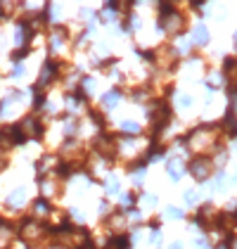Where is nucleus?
Masks as SVG:
<instances>
[{"instance_id":"f257e3e1","label":"nucleus","mask_w":237,"mask_h":249,"mask_svg":"<svg viewBox=\"0 0 237 249\" xmlns=\"http://www.w3.org/2000/svg\"><path fill=\"white\" fill-rule=\"evenodd\" d=\"M48 232H50V226L45 221H38V218H24L17 226L19 240L26 247H34V249L48 240Z\"/></svg>"},{"instance_id":"f03ea898","label":"nucleus","mask_w":237,"mask_h":249,"mask_svg":"<svg viewBox=\"0 0 237 249\" xmlns=\"http://www.w3.org/2000/svg\"><path fill=\"white\" fill-rule=\"evenodd\" d=\"M62 62L55 57H48L43 62V67H40V76H38V83H36V90L43 93V88H50L59 76H62Z\"/></svg>"},{"instance_id":"7ed1b4c3","label":"nucleus","mask_w":237,"mask_h":249,"mask_svg":"<svg viewBox=\"0 0 237 249\" xmlns=\"http://www.w3.org/2000/svg\"><path fill=\"white\" fill-rule=\"evenodd\" d=\"M21 131L26 135V140H40L45 133V121L40 119V114H29L19 121Z\"/></svg>"},{"instance_id":"20e7f679","label":"nucleus","mask_w":237,"mask_h":249,"mask_svg":"<svg viewBox=\"0 0 237 249\" xmlns=\"http://www.w3.org/2000/svg\"><path fill=\"white\" fill-rule=\"evenodd\" d=\"M211 171H214V164H211V159H209V157H197V159H192V161H190V173L197 178L199 183H202V180H206V178L211 176Z\"/></svg>"},{"instance_id":"39448f33","label":"nucleus","mask_w":237,"mask_h":249,"mask_svg":"<svg viewBox=\"0 0 237 249\" xmlns=\"http://www.w3.org/2000/svg\"><path fill=\"white\" fill-rule=\"evenodd\" d=\"M48 40H50V48L52 50H59L67 40H69V31H67V26H62V24H55L52 29H50V36H48Z\"/></svg>"},{"instance_id":"423d86ee","label":"nucleus","mask_w":237,"mask_h":249,"mask_svg":"<svg viewBox=\"0 0 237 249\" xmlns=\"http://www.w3.org/2000/svg\"><path fill=\"white\" fill-rule=\"evenodd\" d=\"M52 211V204H50V199H45V197H36L34 202H31V218H45L48 213Z\"/></svg>"},{"instance_id":"0eeeda50","label":"nucleus","mask_w":237,"mask_h":249,"mask_svg":"<svg viewBox=\"0 0 237 249\" xmlns=\"http://www.w3.org/2000/svg\"><path fill=\"white\" fill-rule=\"evenodd\" d=\"M123 100V90H118V88H112L109 93H102V97H100V105L109 112V109H114L118 102Z\"/></svg>"},{"instance_id":"6e6552de","label":"nucleus","mask_w":237,"mask_h":249,"mask_svg":"<svg viewBox=\"0 0 237 249\" xmlns=\"http://www.w3.org/2000/svg\"><path fill=\"white\" fill-rule=\"evenodd\" d=\"M24 202H26V188H17L15 192L7 195V204H10L12 209H21Z\"/></svg>"},{"instance_id":"1a4fd4ad","label":"nucleus","mask_w":237,"mask_h":249,"mask_svg":"<svg viewBox=\"0 0 237 249\" xmlns=\"http://www.w3.org/2000/svg\"><path fill=\"white\" fill-rule=\"evenodd\" d=\"M185 173V164H183V159H171L169 161V176H171V180H180V176Z\"/></svg>"},{"instance_id":"9d476101","label":"nucleus","mask_w":237,"mask_h":249,"mask_svg":"<svg viewBox=\"0 0 237 249\" xmlns=\"http://www.w3.org/2000/svg\"><path fill=\"white\" fill-rule=\"evenodd\" d=\"M195 43H197V45H204V43H206V40H209V31H206V26H202V24H199L197 29H195Z\"/></svg>"},{"instance_id":"9b49d317","label":"nucleus","mask_w":237,"mask_h":249,"mask_svg":"<svg viewBox=\"0 0 237 249\" xmlns=\"http://www.w3.org/2000/svg\"><path fill=\"white\" fill-rule=\"evenodd\" d=\"M104 192H107V195H117V192H118V180L114 178V176L104 183Z\"/></svg>"},{"instance_id":"f8f14e48","label":"nucleus","mask_w":237,"mask_h":249,"mask_svg":"<svg viewBox=\"0 0 237 249\" xmlns=\"http://www.w3.org/2000/svg\"><path fill=\"white\" fill-rule=\"evenodd\" d=\"M169 216H171V218H183V211H180V209H173V207H171V209H169Z\"/></svg>"},{"instance_id":"ddd939ff","label":"nucleus","mask_w":237,"mask_h":249,"mask_svg":"<svg viewBox=\"0 0 237 249\" xmlns=\"http://www.w3.org/2000/svg\"><path fill=\"white\" fill-rule=\"evenodd\" d=\"M195 249H209V242H206V240H197Z\"/></svg>"},{"instance_id":"4468645a","label":"nucleus","mask_w":237,"mask_h":249,"mask_svg":"<svg viewBox=\"0 0 237 249\" xmlns=\"http://www.w3.org/2000/svg\"><path fill=\"white\" fill-rule=\"evenodd\" d=\"M171 249H183V247H180V242H173V247Z\"/></svg>"},{"instance_id":"2eb2a0df","label":"nucleus","mask_w":237,"mask_h":249,"mask_svg":"<svg viewBox=\"0 0 237 249\" xmlns=\"http://www.w3.org/2000/svg\"><path fill=\"white\" fill-rule=\"evenodd\" d=\"M235 48H237V34H235Z\"/></svg>"}]
</instances>
